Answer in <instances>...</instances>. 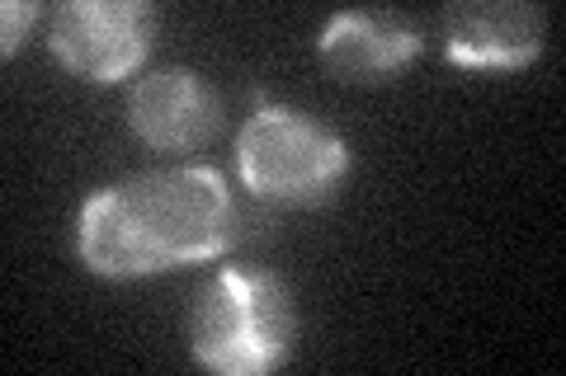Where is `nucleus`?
<instances>
[{
	"label": "nucleus",
	"instance_id": "obj_3",
	"mask_svg": "<svg viewBox=\"0 0 566 376\" xmlns=\"http://www.w3.org/2000/svg\"><path fill=\"white\" fill-rule=\"evenodd\" d=\"M237 170L255 198L322 203L349 170L345 141L297 109L260 99L237 137Z\"/></svg>",
	"mask_w": 566,
	"mask_h": 376
},
{
	"label": "nucleus",
	"instance_id": "obj_4",
	"mask_svg": "<svg viewBox=\"0 0 566 376\" xmlns=\"http://www.w3.org/2000/svg\"><path fill=\"white\" fill-rule=\"evenodd\" d=\"M156 10L147 0H66L52 14V57L81 80H123L147 62Z\"/></svg>",
	"mask_w": 566,
	"mask_h": 376
},
{
	"label": "nucleus",
	"instance_id": "obj_5",
	"mask_svg": "<svg viewBox=\"0 0 566 376\" xmlns=\"http://www.w3.org/2000/svg\"><path fill=\"white\" fill-rule=\"evenodd\" d=\"M449 62L472 71H515L543 52V10L524 0H463L444 10Z\"/></svg>",
	"mask_w": 566,
	"mask_h": 376
},
{
	"label": "nucleus",
	"instance_id": "obj_7",
	"mask_svg": "<svg viewBox=\"0 0 566 376\" xmlns=\"http://www.w3.org/2000/svg\"><path fill=\"white\" fill-rule=\"evenodd\" d=\"M420 47H424V33L416 24L397 20V14H374V10L335 14L326 33L316 39L322 62L340 80H382L401 71Z\"/></svg>",
	"mask_w": 566,
	"mask_h": 376
},
{
	"label": "nucleus",
	"instance_id": "obj_1",
	"mask_svg": "<svg viewBox=\"0 0 566 376\" xmlns=\"http://www.w3.org/2000/svg\"><path fill=\"white\" fill-rule=\"evenodd\" d=\"M237 236L241 217L232 189L208 165L118 179L81 207V259L104 278H147L218 259Z\"/></svg>",
	"mask_w": 566,
	"mask_h": 376
},
{
	"label": "nucleus",
	"instance_id": "obj_8",
	"mask_svg": "<svg viewBox=\"0 0 566 376\" xmlns=\"http://www.w3.org/2000/svg\"><path fill=\"white\" fill-rule=\"evenodd\" d=\"M0 20H6V33H0V52H6V57H14V47L24 43V33H29V24L39 20V6H33V0H6V6H0Z\"/></svg>",
	"mask_w": 566,
	"mask_h": 376
},
{
	"label": "nucleus",
	"instance_id": "obj_2",
	"mask_svg": "<svg viewBox=\"0 0 566 376\" xmlns=\"http://www.w3.org/2000/svg\"><path fill=\"white\" fill-rule=\"evenodd\" d=\"M193 357L227 376H260L279 367L293 344V301L270 273L222 268L203 282L189 315Z\"/></svg>",
	"mask_w": 566,
	"mask_h": 376
},
{
	"label": "nucleus",
	"instance_id": "obj_6",
	"mask_svg": "<svg viewBox=\"0 0 566 376\" xmlns=\"http://www.w3.org/2000/svg\"><path fill=\"white\" fill-rule=\"evenodd\" d=\"M222 104L189 66H161L128 95V128L156 151H193L218 132Z\"/></svg>",
	"mask_w": 566,
	"mask_h": 376
}]
</instances>
